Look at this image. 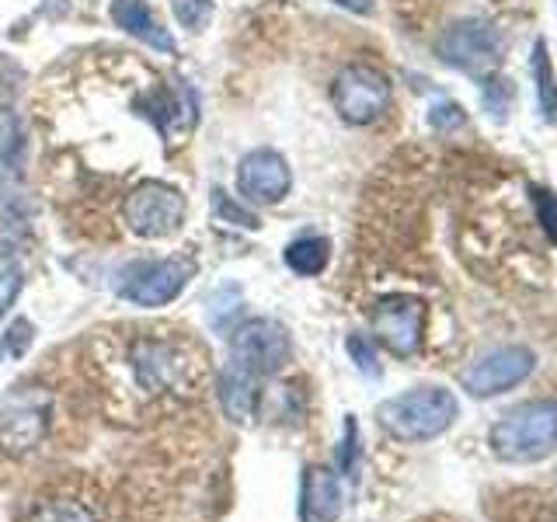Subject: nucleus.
I'll list each match as a JSON object with an SVG mask.
<instances>
[{
  "mask_svg": "<svg viewBox=\"0 0 557 522\" xmlns=\"http://www.w3.org/2000/svg\"><path fill=\"white\" fill-rule=\"evenodd\" d=\"M530 202L536 209V223L544 226V234L550 237V244H557V196L544 185L530 188Z\"/></svg>",
  "mask_w": 557,
  "mask_h": 522,
  "instance_id": "obj_20",
  "label": "nucleus"
},
{
  "mask_svg": "<svg viewBox=\"0 0 557 522\" xmlns=\"http://www.w3.org/2000/svg\"><path fill=\"white\" fill-rule=\"evenodd\" d=\"M487 446L505 463H536L557 449V400L536 397L502 414L487 432Z\"/></svg>",
  "mask_w": 557,
  "mask_h": 522,
  "instance_id": "obj_1",
  "label": "nucleus"
},
{
  "mask_svg": "<svg viewBox=\"0 0 557 522\" xmlns=\"http://www.w3.org/2000/svg\"><path fill=\"white\" fill-rule=\"evenodd\" d=\"M533 370H536V356L527 345H505V348H492V352H484L481 359L470 362L460 373V387L470 397L487 400V397H498L505 390L519 387L522 380H530Z\"/></svg>",
  "mask_w": 557,
  "mask_h": 522,
  "instance_id": "obj_5",
  "label": "nucleus"
},
{
  "mask_svg": "<svg viewBox=\"0 0 557 522\" xmlns=\"http://www.w3.org/2000/svg\"><path fill=\"white\" fill-rule=\"evenodd\" d=\"M530 74H533V84H536V104H540V112H544L547 122H557V74H554V63H550V52H547V42L544 39L533 42Z\"/></svg>",
  "mask_w": 557,
  "mask_h": 522,
  "instance_id": "obj_16",
  "label": "nucleus"
},
{
  "mask_svg": "<svg viewBox=\"0 0 557 522\" xmlns=\"http://www.w3.org/2000/svg\"><path fill=\"white\" fill-rule=\"evenodd\" d=\"M213 209H216V216L220 220H226V223H237V226H244V231H258V216L255 213H248L244 206H237V202H231V196H226L223 188H213Z\"/></svg>",
  "mask_w": 557,
  "mask_h": 522,
  "instance_id": "obj_22",
  "label": "nucleus"
},
{
  "mask_svg": "<svg viewBox=\"0 0 557 522\" xmlns=\"http://www.w3.org/2000/svg\"><path fill=\"white\" fill-rule=\"evenodd\" d=\"M435 52H440V60L449 66L467 70V74H481V70L498 63L502 35L487 22H481V17H463V22H453L440 35Z\"/></svg>",
  "mask_w": 557,
  "mask_h": 522,
  "instance_id": "obj_10",
  "label": "nucleus"
},
{
  "mask_svg": "<svg viewBox=\"0 0 557 522\" xmlns=\"http://www.w3.org/2000/svg\"><path fill=\"white\" fill-rule=\"evenodd\" d=\"M129 370H133V380L139 383V390L161 394L182 383L185 359L178 348L164 338H136L129 345Z\"/></svg>",
  "mask_w": 557,
  "mask_h": 522,
  "instance_id": "obj_12",
  "label": "nucleus"
},
{
  "mask_svg": "<svg viewBox=\"0 0 557 522\" xmlns=\"http://www.w3.org/2000/svg\"><path fill=\"white\" fill-rule=\"evenodd\" d=\"M457 397L446 387H418L383 400L376 408V422L397 443H429L457 422Z\"/></svg>",
  "mask_w": 557,
  "mask_h": 522,
  "instance_id": "obj_2",
  "label": "nucleus"
},
{
  "mask_svg": "<svg viewBox=\"0 0 557 522\" xmlns=\"http://www.w3.org/2000/svg\"><path fill=\"white\" fill-rule=\"evenodd\" d=\"M331 261V244L327 237H300L293 240L286 248V265L296 272V275H321Z\"/></svg>",
  "mask_w": 557,
  "mask_h": 522,
  "instance_id": "obj_17",
  "label": "nucleus"
},
{
  "mask_svg": "<svg viewBox=\"0 0 557 522\" xmlns=\"http://www.w3.org/2000/svg\"><path fill=\"white\" fill-rule=\"evenodd\" d=\"M422 331H425V303L418 296L394 293L376 300L373 335L387 352H394L397 359L414 356L418 345H422Z\"/></svg>",
  "mask_w": 557,
  "mask_h": 522,
  "instance_id": "obj_9",
  "label": "nucleus"
},
{
  "mask_svg": "<svg viewBox=\"0 0 557 522\" xmlns=\"http://www.w3.org/2000/svg\"><path fill=\"white\" fill-rule=\"evenodd\" d=\"M66 8H70V0H46V14H52V17H60Z\"/></svg>",
  "mask_w": 557,
  "mask_h": 522,
  "instance_id": "obj_29",
  "label": "nucleus"
},
{
  "mask_svg": "<svg viewBox=\"0 0 557 522\" xmlns=\"http://www.w3.org/2000/svg\"><path fill=\"white\" fill-rule=\"evenodd\" d=\"M17 293H22V265L11 254H0V318L11 310Z\"/></svg>",
  "mask_w": 557,
  "mask_h": 522,
  "instance_id": "obj_21",
  "label": "nucleus"
},
{
  "mask_svg": "<svg viewBox=\"0 0 557 522\" xmlns=\"http://www.w3.org/2000/svg\"><path fill=\"white\" fill-rule=\"evenodd\" d=\"M342 515V484L335 470L313 463L300 481V522H335Z\"/></svg>",
  "mask_w": 557,
  "mask_h": 522,
  "instance_id": "obj_13",
  "label": "nucleus"
},
{
  "mask_svg": "<svg viewBox=\"0 0 557 522\" xmlns=\"http://www.w3.org/2000/svg\"><path fill=\"white\" fill-rule=\"evenodd\" d=\"M32 338H35V327L25 321V318H17L8 331H4V341H0V359L4 356H25L28 352V345H32Z\"/></svg>",
  "mask_w": 557,
  "mask_h": 522,
  "instance_id": "obj_25",
  "label": "nucleus"
},
{
  "mask_svg": "<svg viewBox=\"0 0 557 522\" xmlns=\"http://www.w3.org/2000/svg\"><path fill=\"white\" fill-rule=\"evenodd\" d=\"M112 22L122 32H129L133 39L147 42L157 52H168V57H171V52L178 49L171 39V32L161 25V17H157L150 11V4H144V0H112Z\"/></svg>",
  "mask_w": 557,
  "mask_h": 522,
  "instance_id": "obj_14",
  "label": "nucleus"
},
{
  "mask_svg": "<svg viewBox=\"0 0 557 522\" xmlns=\"http://www.w3.org/2000/svg\"><path fill=\"white\" fill-rule=\"evenodd\" d=\"M293 356V341L286 335V327L269 318L244 321L234 338H231V362H237L240 370H248L251 376H275Z\"/></svg>",
  "mask_w": 557,
  "mask_h": 522,
  "instance_id": "obj_4",
  "label": "nucleus"
},
{
  "mask_svg": "<svg viewBox=\"0 0 557 522\" xmlns=\"http://www.w3.org/2000/svg\"><path fill=\"white\" fill-rule=\"evenodd\" d=\"M196 275V265L185 258H164V261H139L119 283V296L136 307H164L178 296L188 278Z\"/></svg>",
  "mask_w": 557,
  "mask_h": 522,
  "instance_id": "obj_8",
  "label": "nucleus"
},
{
  "mask_svg": "<svg viewBox=\"0 0 557 522\" xmlns=\"http://www.w3.org/2000/svg\"><path fill=\"white\" fill-rule=\"evenodd\" d=\"M331 101L348 126H370L391 109V80L370 63H348L331 84Z\"/></svg>",
  "mask_w": 557,
  "mask_h": 522,
  "instance_id": "obj_3",
  "label": "nucleus"
},
{
  "mask_svg": "<svg viewBox=\"0 0 557 522\" xmlns=\"http://www.w3.org/2000/svg\"><path fill=\"white\" fill-rule=\"evenodd\" d=\"M182 220H185V196L178 188H171L164 182H144L129 191L126 223L133 234L157 240L178 231Z\"/></svg>",
  "mask_w": 557,
  "mask_h": 522,
  "instance_id": "obj_7",
  "label": "nucleus"
},
{
  "mask_svg": "<svg viewBox=\"0 0 557 522\" xmlns=\"http://www.w3.org/2000/svg\"><path fill=\"white\" fill-rule=\"evenodd\" d=\"M220 408L226 411V418L237 425H251V418L258 411V376H251L248 370H240L237 362H231L220 373Z\"/></svg>",
  "mask_w": 557,
  "mask_h": 522,
  "instance_id": "obj_15",
  "label": "nucleus"
},
{
  "mask_svg": "<svg viewBox=\"0 0 557 522\" xmlns=\"http://www.w3.org/2000/svg\"><path fill=\"white\" fill-rule=\"evenodd\" d=\"M171 11L188 32H202L213 22V0H171Z\"/></svg>",
  "mask_w": 557,
  "mask_h": 522,
  "instance_id": "obj_19",
  "label": "nucleus"
},
{
  "mask_svg": "<svg viewBox=\"0 0 557 522\" xmlns=\"http://www.w3.org/2000/svg\"><path fill=\"white\" fill-rule=\"evenodd\" d=\"M429 122H432V129H457L467 122V115L457 101H440V104H432Z\"/></svg>",
  "mask_w": 557,
  "mask_h": 522,
  "instance_id": "obj_26",
  "label": "nucleus"
},
{
  "mask_svg": "<svg viewBox=\"0 0 557 522\" xmlns=\"http://www.w3.org/2000/svg\"><path fill=\"white\" fill-rule=\"evenodd\" d=\"M49 428V397L42 390L0 394V449L11 457H25L42 443Z\"/></svg>",
  "mask_w": 557,
  "mask_h": 522,
  "instance_id": "obj_6",
  "label": "nucleus"
},
{
  "mask_svg": "<svg viewBox=\"0 0 557 522\" xmlns=\"http://www.w3.org/2000/svg\"><path fill=\"white\" fill-rule=\"evenodd\" d=\"M345 348H348V356H352V362L359 365L366 376H380V362H376V345H373V338L348 335Z\"/></svg>",
  "mask_w": 557,
  "mask_h": 522,
  "instance_id": "obj_24",
  "label": "nucleus"
},
{
  "mask_svg": "<svg viewBox=\"0 0 557 522\" xmlns=\"http://www.w3.org/2000/svg\"><path fill=\"white\" fill-rule=\"evenodd\" d=\"M237 188H240L244 199L258 202V206L283 202L289 196V188H293L289 164L275 150H265V147L244 153L240 167H237Z\"/></svg>",
  "mask_w": 557,
  "mask_h": 522,
  "instance_id": "obj_11",
  "label": "nucleus"
},
{
  "mask_svg": "<svg viewBox=\"0 0 557 522\" xmlns=\"http://www.w3.org/2000/svg\"><path fill=\"white\" fill-rule=\"evenodd\" d=\"M32 522H98V512L74 498H52L35 509Z\"/></svg>",
  "mask_w": 557,
  "mask_h": 522,
  "instance_id": "obj_18",
  "label": "nucleus"
},
{
  "mask_svg": "<svg viewBox=\"0 0 557 522\" xmlns=\"http://www.w3.org/2000/svg\"><path fill=\"white\" fill-rule=\"evenodd\" d=\"M356 446H359V425L356 418H345V439H342V470L352 474L356 467Z\"/></svg>",
  "mask_w": 557,
  "mask_h": 522,
  "instance_id": "obj_27",
  "label": "nucleus"
},
{
  "mask_svg": "<svg viewBox=\"0 0 557 522\" xmlns=\"http://www.w3.org/2000/svg\"><path fill=\"white\" fill-rule=\"evenodd\" d=\"M335 4L352 14H373V0H335Z\"/></svg>",
  "mask_w": 557,
  "mask_h": 522,
  "instance_id": "obj_28",
  "label": "nucleus"
},
{
  "mask_svg": "<svg viewBox=\"0 0 557 522\" xmlns=\"http://www.w3.org/2000/svg\"><path fill=\"white\" fill-rule=\"evenodd\" d=\"M22 150V122L14 109H0V161H11Z\"/></svg>",
  "mask_w": 557,
  "mask_h": 522,
  "instance_id": "obj_23",
  "label": "nucleus"
}]
</instances>
